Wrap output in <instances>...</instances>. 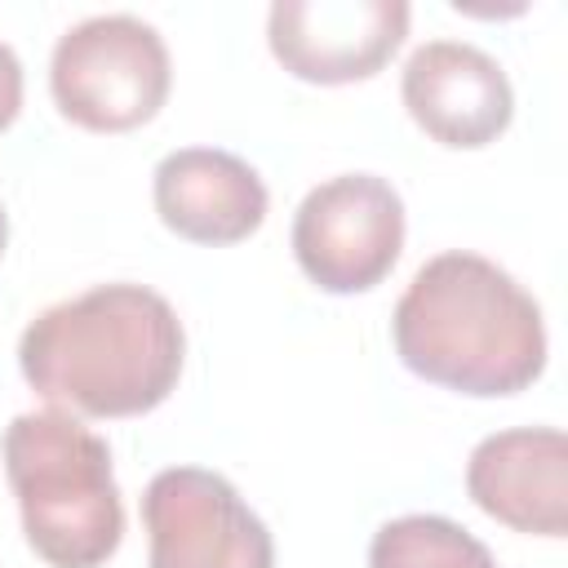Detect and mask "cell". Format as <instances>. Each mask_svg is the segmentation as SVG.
Returning a JSON list of instances; mask_svg holds the SVG:
<instances>
[{"instance_id":"6da1fadb","label":"cell","mask_w":568,"mask_h":568,"mask_svg":"<svg viewBox=\"0 0 568 568\" xmlns=\"http://www.w3.org/2000/svg\"><path fill=\"white\" fill-rule=\"evenodd\" d=\"M186 359L178 311L146 284H98L40 311L18 342L27 386L71 417L160 408Z\"/></svg>"},{"instance_id":"7a4b0ae2","label":"cell","mask_w":568,"mask_h":568,"mask_svg":"<svg viewBox=\"0 0 568 568\" xmlns=\"http://www.w3.org/2000/svg\"><path fill=\"white\" fill-rule=\"evenodd\" d=\"M390 337L408 373L475 399L519 395L546 368L541 306L510 271L466 248L417 266Z\"/></svg>"},{"instance_id":"3957f363","label":"cell","mask_w":568,"mask_h":568,"mask_svg":"<svg viewBox=\"0 0 568 568\" xmlns=\"http://www.w3.org/2000/svg\"><path fill=\"white\" fill-rule=\"evenodd\" d=\"M4 475L27 546L49 568H102L124 537L111 448L62 408L18 413L4 426Z\"/></svg>"},{"instance_id":"277c9868","label":"cell","mask_w":568,"mask_h":568,"mask_svg":"<svg viewBox=\"0 0 568 568\" xmlns=\"http://www.w3.org/2000/svg\"><path fill=\"white\" fill-rule=\"evenodd\" d=\"M173 84L160 31L133 13H98L53 44L49 89L58 111L89 133H129L164 106Z\"/></svg>"},{"instance_id":"5b68a950","label":"cell","mask_w":568,"mask_h":568,"mask_svg":"<svg viewBox=\"0 0 568 568\" xmlns=\"http://www.w3.org/2000/svg\"><path fill=\"white\" fill-rule=\"evenodd\" d=\"M293 257L324 293L377 288L404 248V200L377 173H337L293 213Z\"/></svg>"},{"instance_id":"8992f818","label":"cell","mask_w":568,"mask_h":568,"mask_svg":"<svg viewBox=\"0 0 568 568\" xmlns=\"http://www.w3.org/2000/svg\"><path fill=\"white\" fill-rule=\"evenodd\" d=\"M142 524L146 568H275L271 528L217 470H160L142 493Z\"/></svg>"},{"instance_id":"52a82bcc","label":"cell","mask_w":568,"mask_h":568,"mask_svg":"<svg viewBox=\"0 0 568 568\" xmlns=\"http://www.w3.org/2000/svg\"><path fill=\"white\" fill-rule=\"evenodd\" d=\"M404 0H275L266 44L306 84H351L377 75L408 36Z\"/></svg>"},{"instance_id":"ba28073f","label":"cell","mask_w":568,"mask_h":568,"mask_svg":"<svg viewBox=\"0 0 568 568\" xmlns=\"http://www.w3.org/2000/svg\"><path fill=\"white\" fill-rule=\"evenodd\" d=\"M413 124L453 151L488 146L515 115V89L493 53L466 40H426L399 80Z\"/></svg>"},{"instance_id":"9c48e42d","label":"cell","mask_w":568,"mask_h":568,"mask_svg":"<svg viewBox=\"0 0 568 568\" xmlns=\"http://www.w3.org/2000/svg\"><path fill=\"white\" fill-rule=\"evenodd\" d=\"M470 501L515 532L564 537L568 528V439L555 426L484 435L466 462Z\"/></svg>"},{"instance_id":"30bf717a","label":"cell","mask_w":568,"mask_h":568,"mask_svg":"<svg viewBox=\"0 0 568 568\" xmlns=\"http://www.w3.org/2000/svg\"><path fill=\"white\" fill-rule=\"evenodd\" d=\"M160 222L191 244H240L266 222V182L222 146H182L151 178Z\"/></svg>"},{"instance_id":"8fae6325","label":"cell","mask_w":568,"mask_h":568,"mask_svg":"<svg viewBox=\"0 0 568 568\" xmlns=\"http://www.w3.org/2000/svg\"><path fill=\"white\" fill-rule=\"evenodd\" d=\"M368 568H497V559L444 515H399L373 532Z\"/></svg>"},{"instance_id":"7c38bea8","label":"cell","mask_w":568,"mask_h":568,"mask_svg":"<svg viewBox=\"0 0 568 568\" xmlns=\"http://www.w3.org/2000/svg\"><path fill=\"white\" fill-rule=\"evenodd\" d=\"M18 111H22V62L0 40V133L18 120Z\"/></svg>"},{"instance_id":"4fadbf2b","label":"cell","mask_w":568,"mask_h":568,"mask_svg":"<svg viewBox=\"0 0 568 568\" xmlns=\"http://www.w3.org/2000/svg\"><path fill=\"white\" fill-rule=\"evenodd\" d=\"M4 244H9V213H4V204H0V257H4Z\"/></svg>"}]
</instances>
